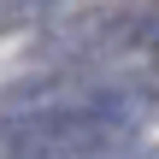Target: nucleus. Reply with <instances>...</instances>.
<instances>
[{"instance_id": "f257e3e1", "label": "nucleus", "mask_w": 159, "mask_h": 159, "mask_svg": "<svg viewBox=\"0 0 159 159\" xmlns=\"http://www.w3.org/2000/svg\"><path fill=\"white\" fill-rule=\"evenodd\" d=\"M35 59L47 71H142V65L159 71V0L59 18L41 30Z\"/></svg>"}, {"instance_id": "f03ea898", "label": "nucleus", "mask_w": 159, "mask_h": 159, "mask_svg": "<svg viewBox=\"0 0 159 159\" xmlns=\"http://www.w3.org/2000/svg\"><path fill=\"white\" fill-rule=\"evenodd\" d=\"M142 148V130L53 118V112H0V159H118Z\"/></svg>"}, {"instance_id": "7ed1b4c3", "label": "nucleus", "mask_w": 159, "mask_h": 159, "mask_svg": "<svg viewBox=\"0 0 159 159\" xmlns=\"http://www.w3.org/2000/svg\"><path fill=\"white\" fill-rule=\"evenodd\" d=\"M35 24V12L24 6V0H0V35H12V30H30Z\"/></svg>"}, {"instance_id": "20e7f679", "label": "nucleus", "mask_w": 159, "mask_h": 159, "mask_svg": "<svg viewBox=\"0 0 159 159\" xmlns=\"http://www.w3.org/2000/svg\"><path fill=\"white\" fill-rule=\"evenodd\" d=\"M24 6H30V12H35V24H41V18H53V12H59V6H71V0H24Z\"/></svg>"}, {"instance_id": "39448f33", "label": "nucleus", "mask_w": 159, "mask_h": 159, "mask_svg": "<svg viewBox=\"0 0 159 159\" xmlns=\"http://www.w3.org/2000/svg\"><path fill=\"white\" fill-rule=\"evenodd\" d=\"M118 159H159V153H148V148H136V153H118Z\"/></svg>"}]
</instances>
